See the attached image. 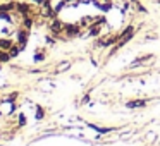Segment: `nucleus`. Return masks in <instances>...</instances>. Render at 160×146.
I'll return each instance as SVG.
<instances>
[{"instance_id":"f257e3e1","label":"nucleus","mask_w":160,"mask_h":146,"mask_svg":"<svg viewBox=\"0 0 160 146\" xmlns=\"http://www.w3.org/2000/svg\"><path fill=\"white\" fill-rule=\"evenodd\" d=\"M132 36H134V26H128V28L124 29V31L121 33V35H119V40H117V43H115V46H117V48H121V46H124L126 43L129 41V40L132 38Z\"/></svg>"},{"instance_id":"f03ea898","label":"nucleus","mask_w":160,"mask_h":146,"mask_svg":"<svg viewBox=\"0 0 160 146\" xmlns=\"http://www.w3.org/2000/svg\"><path fill=\"white\" fill-rule=\"evenodd\" d=\"M48 29H50V33H52V35L59 36L60 33H64V22L60 21V19L53 17L52 21H50V24H48Z\"/></svg>"},{"instance_id":"7ed1b4c3","label":"nucleus","mask_w":160,"mask_h":146,"mask_svg":"<svg viewBox=\"0 0 160 146\" xmlns=\"http://www.w3.org/2000/svg\"><path fill=\"white\" fill-rule=\"evenodd\" d=\"M64 33H66V36H69V38H72V36H79L81 33V24H64Z\"/></svg>"},{"instance_id":"20e7f679","label":"nucleus","mask_w":160,"mask_h":146,"mask_svg":"<svg viewBox=\"0 0 160 146\" xmlns=\"http://www.w3.org/2000/svg\"><path fill=\"white\" fill-rule=\"evenodd\" d=\"M26 41H28V29H26V28H22L21 31L18 33V45L21 46V48H24Z\"/></svg>"},{"instance_id":"39448f33","label":"nucleus","mask_w":160,"mask_h":146,"mask_svg":"<svg viewBox=\"0 0 160 146\" xmlns=\"http://www.w3.org/2000/svg\"><path fill=\"white\" fill-rule=\"evenodd\" d=\"M33 22H35V17H33V16H24V17H22V28H26L29 31V29L33 28Z\"/></svg>"},{"instance_id":"423d86ee","label":"nucleus","mask_w":160,"mask_h":146,"mask_svg":"<svg viewBox=\"0 0 160 146\" xmlns=\"http://www.w3.org/2000/svg\"><path fill=\"white\" fill-rule=\"evenodd\" d=\"M145 105H146L145 100H131V101H128L129 108H141V107H145Z\"/></svg>"},{"instance_id":"0eeeda50","label":"nucleus","mask_w":160,"mask_h":146,"mask_svg":"<svg viewBox=\"0 0 160 146\" xmlns=\"http://www.w3.org/2000/svg\"><path fill=\"white\" fill-rule=\"evenodd\" d=\"M12 45H14V43H12L11 38H0V48L2 50H9Z\"/></svg>"},{"instance_id":"6e6552de","label":"nucleus","mask_w":160,"mask_h":146,"mask_svg":"<svg viewBox=\"0 0 160 146\" xmlns=\"http://www.w3.org/2000/svg\"><path fill=\"white\" fill-rule=\"evenodd\" d=\"M7 52H9V55H11V57H18L19 52H21V46H19V45H12Z\"/></svg>"},{"instance_id":"1a4fd4ad","label":"nucleus","mask_w":160,"mask_h":146,"mask_svg":"<svg viewBox=\"0 0 160 146\" xmlns=\"http://www.w3.org/2000/svg\"><path fill=\"white\" fill-rule=\"evenodd\" d=\"M131 5H132V7H136V11H138V12H146V9L139 4L138 0H131Z\"/></svg>"},{"instance_id":"9d476101","label":"nucleus","mask_w":160,"mask_h":146,"mask_svg":"<svg viewBox=\"0 0 160 146\" xmlns=\"http://www.w3.org/2000/svg\"><path fill=\"white\" fill-rule=\"evenodd\" d=\"M16 98H18V93H12L11 96H7V98H5V100H7V101H14Z\"/></svg>"},{"instance_id":"9b49d317","label":"nucleus","mask_w":160,"mask_h":146,"mask_svg":"<svg viewBox=\"0 0 160 146\" xmlns=\"http://www.w3.org/2000/svg\"><path fill=\"white\" fill-rule=\"evenodd\" d=\"M67 2V5H78L79 4V0H66Z\"/></svg>"},{"instance_id":"f8f14e48","label":"nucleus","mask_w":160,"mask_h":146,"mask_svg":"<svg viewBox=\"0 0 160 146\" xmlns=\"http://www.w3.org/2000/svg\"><path fill=\"white\" fill-rule=\"evenodd\" d=\"M19 124H26V117H24V115H19Z\"/></svg>"},{"instance_id":"ddd939ff","label":"nucleus","mask_w":160,"mask_h":146,"mask_svg":"<svg viewBox=\"0 0 160 146\" xmlns=\"http://www.w3.org/2000/svg\"><path fill=\"white\" fill-rule=\"evenodd\" d=\"M31 2H33V4H36V5H38V7H40V5H42L43 2H45V0H31Z\"/></svg>"},{"instance_id":"4468645a","label":"nucleus","mask_w":160,"mask_h":146,"mask_svg":"<svg viewBox=\"0 0 160 146\" xmlns=\"http://www.w3.org/2000/svg\"><path fill=\"white\" fill-rule=\"evenodd\" d=\"M43 57H45L43 53H38V55H35V60H43Z\"/></svg>"}]
</instances>
